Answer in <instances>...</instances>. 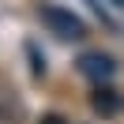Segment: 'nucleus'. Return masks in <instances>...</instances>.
I'll return each mask as SVG.
<instances>
[{"mask_svg":"<svg viewBox=\"0 0 124 124\" xmlns=\"http://www.w3.org/2000/svg\"><path fill=\"white\" fill-rule=\"evenodd\" d=\"M41 124H64V120H60V116H45Z\"/></svg>","mask_w":124,"mask_h":124,"instance_id":"7ed1b4c3","label":"nucleus"},{"mask_svg":"<svg viewBox=\"0 0 124 124\" xmlns=\"http://www.w3.org/2000/svg\"><path fill=\"white\" fill-rule=\"evenodd\" d=\"M38 19L45 23V30L56 34L60 41H79V38H86V23H83L71 8H64V4L41 0V4H38Z\"/></svg>","mask_w":124,"mask_h":124,"instance_id":"f257e3e1","label":"nucleus"},{"mask_svg":"<svg viewBox=\"0 0 124 124\" xmlns=\"http://www.w3.org/2000/svg\"><path fill=\"white\" fill-rule=\"evenodd\" d=\"M79 71L83 75H90L94 83H105V79H113V56H105V53H83L79 56Z\"/></svg>","mask_w":124,"mask_h":124,"instance_id":"f03ea898","label":"nucleus"}]
</instances>
